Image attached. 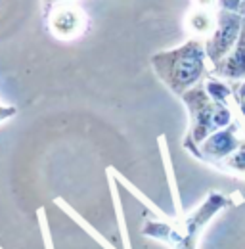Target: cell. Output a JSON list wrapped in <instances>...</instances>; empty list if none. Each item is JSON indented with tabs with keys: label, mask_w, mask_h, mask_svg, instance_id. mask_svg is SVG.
Instances as JSON below:
<instances>
[{
	"label": "cell",
	"mask_w": 245,
	"mask_h": 249,
	"mask_svg": "<svg viewBox=\"0 0 245 249\" xmlns=\"http://www.w3.org/2000/svg\"><path fill=\"white\" fill-rule=\"evenodd\" d=\"M182 100L192 115V128L184 142L188 150L203 142L213 130L230 121V111L216 100L213 102L205 89H190L188 92L182 94Z\"/></svg>",
	"instance_id": "3"
},
{
	"label": "cell",
	"mask_w": 245,
	"mask_h": 249,
	"mask_svg": "<svg viewBox=\"0 0 245 249\" xmlns=\"http://www.w3.org/2000/svg\"><path fill=\"white\" fill-rule=\"evenodd\" d=\"M228 165L236 167L238 171H245V150L242 154H236V157H234L232 161H228Z\"/></svg>",
	"instance_id": "10"
},
{
	"label": "cell",
	"mask_w": 245,
	"mask_h": 249,
	"mask_svg": "<svg viewBox=\"0 0 245 249\" xmlns=\"http://www.w3.org/2000/svg\"><path fill=\"white\" fill-rule=\"evenodd\" d=\"M61 2H75V0H40V6H42V16L48 14L50 8H54L56 4H61Z\"/></svg>",
	"instance_id": "11"
},
{
	"label": "cell",
	"mask_w": 245,
	"mask_h": 249,
	"mask_svg": "<svg viewBox=\"0 0 245 249\" xmlns=\"http://www.w3.org/2000/svg\"><path fill=\"white\" fill-rule=\"evenodd\" d=\"M220 4L226 8V10H236L240 6V0H220Z\"/></svg>",
	"instance_id": "12"
},
{
	"label": "cell",
	"mask_w": 245,
	"mask_h": 249,
	"mask_svg": "<svg viewBox=\"0 0 245 249\" xmlns=\"http://www.w3.org/2000/svg\"><path fill=\"white\" fill-rule=\"evenodd\" d=\"M48 33L63 42L81 38L88 29V16L75 2H61L42 16Z\"/></svg>",
	"instance_id": "4"
},
{
	"label": "cell",
	"mask_w": 245,
	"mask_h": 249,
	"mask_svg": "<svg viewBox=\"0 0 245 249\" xmlns=\"http://www.w3.org/2000/svg\"><path fill=\"white\" fill-rule=\"evenodd\" d=\"M238 146V142L234 140L232 136V130H222V132H216L213 134L203 146H201V154L203 157H222V156H228L234 148Z\"/></svg>",
	"instance_id": "6"
},
{
	"label": "cell",
	"mask_w": 245,
	"mask_h": 249,
	"mask_svg": "<svg viewBox=\"0 0 245 249\" xmlns=\"http://www.w3.org/2000/svg\"><path fill=\"white\" fill-rule=\"evenodd\" d=\"M186 29H188V33H192L195 36L207 35V33H211L214 29L213 16L207 12V8L192 10L188 14V18H186Z\"/></svg>",
	"instance_id": "7"
},
{
	"label": "cell",
	"mask_w": 245,
	"mask_h": 249,
	"mask_svg": "<svg viewBox=\"0 0 245 249\" xmlns=\"http://www.w3.org/2000/svg\"><path fill=\"white\" fill-rule=\"evenodd\" d=\"M220 196H211L195 213H192L190 217L184 220L182 228L165 224V222H155V220H148L142 228V234L165 242L173 249H195V242L197 236L201 232V228L205 226V222L213 217V213L220 207Z\"/></svg>",
	"instance_id": "2"
},
{
	"label": "cell",
	"mask_w": 245,
	"mask_h": 249,
	"mask_svg": "<svg viewBox=\"0 0 245 249\" xmlns=\"http://www.w3.org/2000/svg\"><path fill=\"white\" fill-rule=\"evenodd\" d=\"M193 2H195V6H197V8H209L214 0H193Z\"/></svg>",
	"instance_id": "13"
},
{
	"label": "cell",
	"mask_w": 245,
	"mask_h": 249,
	"mask_svg": "<svg viewBox=\"0 0 245 249\" xmlns=\"http://www.w3.org/2000/svg\"><path fill=\"white\" fill-rule=\"evenodd\" d=\"M152 65L157 77L175 94L182 96L205 71V48L199 40H188L178 48L157 52L152 56Z\"/></svg>",
	"instance_id": "1"
},
{
	"label": "cell",
	"mask_w": 245,
	"mask_h": 249,
	"mask_svg": "<svg viewBox=\"0 0 245 249\" xmlns=\"http://www.w3.org/2000/svg\"><path fill=\"white\" fill-rule=\"evenodd\" d=\"M16 115H18V107L16 106H10V104L0 102V124L10 121V119H14Z\"/></svg>",
	"instance_id": "9"
},
{
	"label": "cell",
	"mask_w": 245,
	"mask_h": 249,
	"mask_svg": "<svg viewBox=\"0 0 245 249\" xmlns=\"http://www.w3.org/2000/svg\"><path fill=\"white\" fill-rule=\"evenodd\" d=\"M218 71L226 77H242L245 75V33L238 44V50L232 58H228L222 65H218Z\"/></svg>",
	"instance_id": "8"
},
{
	"label": "cell",
	"mask_w": 245,
	"mask_h": 249,
	"mask_svg": "<svg viewBox=\"0 0 245 249\" xmlns=\"http://www.w3.org/2000/svg\"><path fill=\"white\" fill-rule=\"evenodd\" d=\"M240 31V18L230 14V10L220 12L218 16V25L214 29L211 40L205 46V52L209 56V60L218 63L232 48V44L236 42V36Z\"/></svg>",
	"instance_id": "5"
}]
</instances>
